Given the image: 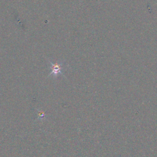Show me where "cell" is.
Returning <instances> with one entry per match:
<instances>
[{
  "label": "cell",
  "mask_w": 157,
  "mask_h": 157,
  "mask_svg": "<svg viewBox=\"0 0 157 157\" xmlns=\"http://www.w3.org/2000/svg\"><path fill=\"white\" fill-rule=\"evenodd\" d=\"M51 68H52V71L50 74H52L54 76H56L58 74L61 73V71L63 69L62 65L58 63H55V64L51 63Z\"/></svg>",
  "instance_id": "cell-1"
}]
</instances>
